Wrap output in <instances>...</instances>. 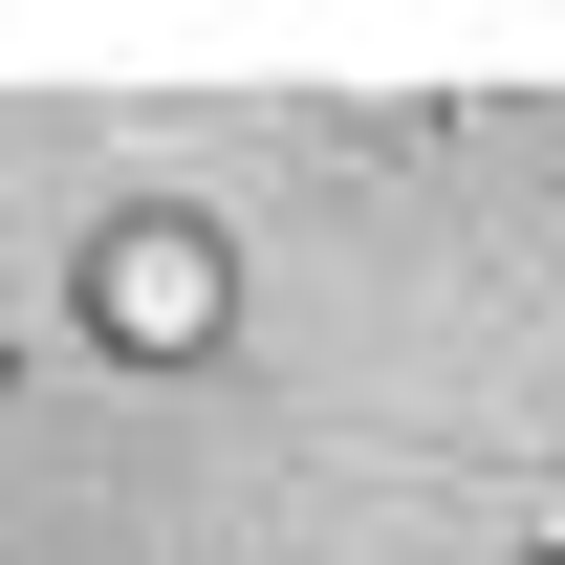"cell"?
Returning <instances> with one entry per match:
<instances>
[{
  "label": "cell",
  "instance_id": "obj_1",
  "mask_svg": "<svg viewBox=\"0 0 565 565\" xmlns=\"http://www.w3.org/2000/svg\"><path fill=\"white\" fill-rule=\"evenodd\" d=\"M87 349L109 370H217L239 349V217H196V196L87 217Z\"/></svg>",
  "mask_w": 565,
  "mask_h": 565
}]
</instances>
